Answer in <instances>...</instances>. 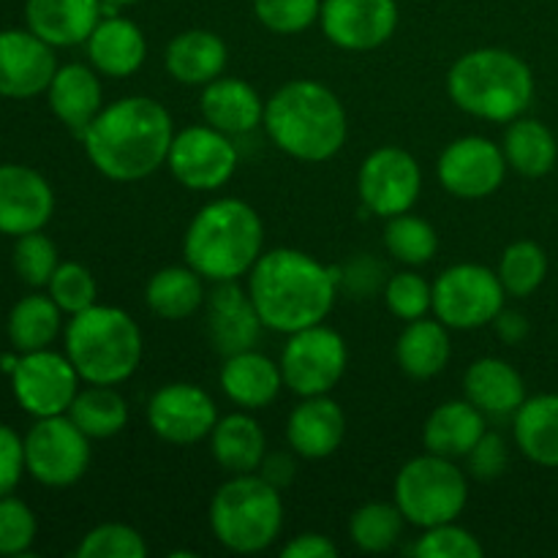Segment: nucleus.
Here are the masks:
<instances>
[{"label":"nucleus","instance_id":"obj_48","mask_svg":"<svg viewBox=\"0 0 558 558\" xmlns=\"http://www.w3.org/2000/svg\"><path fill=\"white\" fill-rule=\"evenodd\" d=\"M385 281V267L374 259V256H357V259L349 262L343 270H338V289H347L354 298H365V294H374L376 289Z\"/></svg>","mask_w":558,"mask_h":558},{"label":"nucleus","instance_id":"obj_38","mask_svg":"<svg viewBox=\"0 0 558 558\" xmlns=\"http://www.w3.org/2000/svg\"><path fill=\"white\" fill-rule=\"evenodd\" d=\"M385 248L392 259L403 262L409 267L428 265L439 251V234L425 218L401 213V216L387 218L385 227Z\"/></svg>","mask_w":558,"mask_h":558},{"label":"nucleus","instance_id":"obj_29","mask_svg":"<svg viewBox=\"0 0 558 558\" xmlns=\"http://www.w3.org/2000/svg\"><path fill=\"white\" fill-rule=\"evenodd\" d=\"M488 430L485 414L472 401H447L428 414L423 428L425 452L445 458H466Z\"/></svg>","mask_w":558,"mask_h":558},{"label":"nucleus","instance_id":"obj_51","mask_svg":"<svg viewBox=\"0 0 558 558\" xmlns=\"http://www.w3.org/2000/svg\"><path fill=\"white\" fill-rule=\"evenodd\" d=\"M294 472H298V466H294V458L289 452H270L259 463V477L278 490H283L292 483Z\"/></svg>","mask_w":558,"mask_h":558},{"label":"nucleus","instance_id":"obj_52","mask_svg":"<svg viewBox=\"0 0 558 558\" xmlns=\"http://www.w3.org/2000/svg\"><path fill=\"white\" fill-rule=\"evenodd\" d=\"M494 327L505 343H521L529 336L526 316L518 314V311H501L494 319Z\"/></svg>","mask_w":558,"mask_h":558},{"label":"nucleus","instance_id":"obj_24","mask_svg":"<svg viewBox=\"0 0 558 558\" xmlns=\"http://www.w3.org/2000/svg\"><path fill=\"white\" fill-rule=\"evenodd\" d=\"M93 69L104 76H131L142 69L147 58V41L140 25L125 16L104 14L96 31L85 41Z\"/></svg>","mask_w":558,"mask_h":558},{"label":"nucleus","instance_id":"obj_25","mask_svg":"<svg viewBox=\"0 0 558 558\" xmlns=\"http://www.w3.org/2000/svg\"><path fill=\"white\" fill-rule=\"evenodd\" d=\"M218 379H221L223 396L238 403L240 409H248V412L270 407L283 385L281 365L272 363L267 354L256 352V349H245V352L223 357Z\"/></svg>","mask_w":558,"mask_h":558},{"label":"nucleus","instance_id":"obj_23","mask_svg":"<svg viewBox=\"0 0 558 558\" xmlns=\"http://www.w3.org/2000/svg\"><path fill=\"white\" fill-rule=\"evenodd\" d=\"M202 118L207 125L229 136L251 134L265 120V101L254 85L238 76H218L205 85L199 98Z\"/></svg>","mask_w":558,"mask_h":558},{"label":"nucleus","instance_id":"obj_21","mask_svg":"<svg viewBox=\"0 0 558 558\" xmlns=\"http://www.w3.org/2000/svg\"><path fill=\"white\" fill-rule=\"evenodd\" d=\"M347 436V414L332 398L311 396L287 420V441L300 458L322 461L341 447Z\"/></svg>","mask_w":558,"mask_h":558},{"label":"nucleus","instance_id":"obj_42","mask_svg":"<svg viewBox=\"0 0 558 558\" xmlns=\"http://www.w3.org/2000/svg\"><path fill=\"white\" fill-rule=\"evenodd\" d=\"M385 303L398 319H423V316H428V311L434 308V287H430L420 272L401 270L396 272V276L387 278Z\"/></svg>","mask_w":558,"mask_h":558},{"label":"nucleus","instance_id":"obj_37","mask_svg":"<svg viewBox=\"0 0 558 558\" xmlns=\"http://www.w3.org/2000/svg\"><path fill=\"white\" fill-rule=\"evenodd\" d=\"M403 512L396 501H368L349 518V537L363 554H387L403 534Z\"/></svg>","mask_w":558,"mask_h":558},{"label":"nucleus","instance_id":"obj_17","mask_svg":"<svg viewBox=\"0 0 558 558\" xmlns=\"http://www.w3.org/2000/svg\"><path fill=\"white\" fill-rule=\"evenodd\" d=\"M319 25L336 47L368 52L392 38L398 27L396 0H322Z\"/></svg>","mask_w":558,"mask_h":558},{"label":"nucleus","instance_id":"obj_19","mask_svg":"<svg viewBox=\"0 0 558 558\" xmlns=\"http://www.w3.org/2000/svg\"><path fill=\"white\" fill-rule=\"evenodd\" d=\"M205 305L207 338L221 357L256 349L265 322H262L251 294L238 281L216 283L205 298Z\"/></svg>","mask_w":558,"mask_h":558},{"label":"nucleus","instance_id":"obj_8","mask_svg":"<svg viewBox=\"0 0 558 558\" xmlns=\"http://www.w3.org/2000/svg\"><path fill=\"white\" fill-rule=\"evenodd\" d=\"M466 501V474L452 458L425 452L403 463L396 477V505L412 526L430 529L458 521Z\"/></svg>","mask_w":558,"mask_h":558},{"label":"nucleus","instance_id":"obj_12","mask_svg":"<svg viewBox=\"0 0 558 558\" xmlns=\"http://www.w3.org/2000/svg\"><path fill=\"white\" fill-rule=\"evenodd\" d=\"M167 167L185 189L216 191L238 172V147L213 125H189L174 134Z\"/></svg>","mask_w":558,"mask_h":558},{"label":"nucleus","instance_id":"obj_33","mask_svg":"<svg viewBox=\"0 0 558 558\" xmlns=\"http://www.w3.org/2000/svg\"><path fill=\"white\" fill-rule=\"evenodd\" d=\"M507 167L515 169L523 178H545L556 167L558 145L554 131L534 118H515L505 131Z\"/></svg>","mask_w":558,"mask_h":558},{"label":"nucleus","instance_id":"obj_3","mask_svg":"<svg viewBox=\"0 0 558 558\" xmlns=\"http://www.w3.org/2000/svg\"><path fill=\"white\" fill-rule=\"evenodd\" d=\"M267 136L298 161H330L347 145V109L336 93L314 80H292L265 101Z\"/></svg>","mask_w":558,"mask_h":558},{"label":"nucleus","instance_id":"obj_26","mask_svg":"<svg viewBox=\"0 0 558 558\" xmlns=\"http://www.w3.org/2000/svg\"><path fill=\"white\" fill-rule=\"evenodd\" d=\"M47 98L54 118L65 129L74 131L80 140L87 131V125L104 109L101 80L96 76V71L82 63H69L54 71L52 82L47 87Z\"/></svg>","mask_w":558,"mask_h":558},{"label":"nucleus","instance_id":"obj_2","mask_svg":"<svg viewBox=\"0 0 558 558\" xmlns=\"http://www.w3.org/2000/svg\"><path fill=\"white\" fill-rule=\"evenodd\" d=\"M248 294L265 327L292 336L327 319L336 305L338 267L298 248L267 251L251 267Z\"/></svg>","mask_w":558,"mask_h":558},{"label":"nucleus","instance_id":"obj_4","mask_svg":"<svg viewBox=\"0 0 558 558\" xmlns=\"http://www.w3.org/2000/svg\"><path fill=\"white\" fill-rule=\"evenodd\" d=\"M265 223L243 199L223 196L191 218L183 238L185 265L213 283L238 281L259 262Z\"/></svg>","mask_w":558,"mask_h":558},{"label":"nucleus","instance_id":"obj_13","mask_svg":"<svg viewBox=\"0 0 558 558\" xmlns=\"http://www.w3.org/2000/svg\"><path fill=\"white\" fill-rule=\"evenodd\" d=\"M357 191L365 210L392 218L409 213L423 191V169L417 158L403 147H376L363 161L357 174Z\"/></svg>","mask_w":558,"mask_h":558},{"label":"nucleus","instance_id":"obj_15","mask_svg":"<svg viewBox=\"0 0 558 558\" xmlns=\"http://www.w3.org/2000/svg\"><path fill=\"white\" fill-rule=\"evenodd\" d=\"M436 174L447 194L458 199H485L505 183V150L488 136H461L441 150Z\"/></svg>","mask_w":558,"mask_h":558},{"label":"nucleus","instance_id":"obj_20","mask_svg":"<svg viewBox=\"0 0 558 558\" xmlns=\"http://www.w3.org/2000/svg\"><path fill=\"white\" fill-rule=\"evenodd\" d=\"M52 49L33 31L0 33V96L33 98L47 90L58 71Z\"/></svg>","mask_w":558,"mask_h":558},{"label":"nucleus","instance_id":"obj_49","mask_svg":"<svg viewBox=\"0 0 558 558\" xmlns=\"http://www.w3.org/2000/svg\"><path fill=\"white\" fill-rule=\"evenodd\" d=\"M25 469V439L9 425H0V496H9L20 483Z\"/></svg>","mask_w":558,"mask_h":558},{"label":"nucleus","instance_id":"obj_7","mask_svg":"<svg viewBox=\"0 0 558 558\" xmlns=\"http://www.w3.org/2000/svg\"><path fill=\"white\" fill-rule=\"evenodd\" d=\"M210 529L232 554H262L281 537V490L259 474H232L213 496Z\"/></svg>","mask_w":558,"mask_h":558},{"label":"nucleus","instance_id":"obj_10","mask_svg":"<svg viewBox=\"0 0 558 558\" xmlns=\"http://www.w3.org/2000/svg\"><path fill=\"white\" fill-rule=\"evenodd\" d=\"M349 352L341 332L325 322L289 336L281 352L283 385L300 398L327 396L347 374Z\"/></svg>","mask_w":558,"mask_h":558},{"label":"nucleus","instance_id":"obj_53","mask_svg":"<svg viewBox=\"0 0 558 558\" xmlns=\"http://www.w3.org/2000/svg\"><path fill=\"white\" fill-rule=\"evenodd\" d=\"M104 3V14H118V9H123V5H134L140 3V0H101Z\"/></svg>","mask_w":558,"mask_h":558},{"label":"nucleus","instance_id":"obj_1","mask_svg":"<svg viewBox=\"0 0 558 558\" xmlns=\"http://www.w3.org/2000/svg\"><path fill=\"white\" fill-rule=\"evenodd\" d=\"M174 123L161 101L125 96L107 104L82 134L93 167L118 183H136L167 163Z\"/></svg>","mask_w":558,"mask_h":558},{"label":"nucleus","instance_id":"obj_35","mask_svg":"<svg viewBox=\"0 0 558 558\" xmlns=\"http://www.w3.org/2000/svg\"><path fill=\"white\" fill-rule=\"evenodd\" d=\"M65 414L87 439H112L129 423V403L112 385H90L76 392Z\"/></svg>","mask_w":558,"mask_h":558},{"label":"nucleus","instance_id":"obj_27","mask_svg":"<svg viewBox=\"0 0 558 558\" xmlns=\"http://www.w3.org/2000/svg\"><path fill=\"white\" fill-rule=\"evenodd\" d=\"M463 392L488 417H510L526 401V381L507 360H474L463 374Z\"/></svg>","mask_w":558,"mask_h":558},{"label":"nucleus","instance_id":"obj_46","mask_svg":"<svg viewBox=\"0 0 558 558\" xmlns=\"http://www.w3.org/2000/svg\"><path fill=\"white\" fill-rule=\"evenodd\" d=\"M36 539V515L25 501L0 496V556H22Z\"/></svg>","mask_w":558,"mask_h":558},{"label":"nucleus","instance_id":"obj_22","mask_svg":"<svg viewBox=\"0 0 558 558\" xmlns=\"http://www.w3.org/2000/svg\"><path fill=\"white\" fill-rule=\"evenodd\" d=\"M104 16L101 0H27V31L52 47H76L90 38Z\"/></svg>","mask_w":558,"mask_h":558},{"label":"nucleus","instance_id":"obj_5","mask_svg":"<svg viewBox=\"0 0 558 558\" xmlns=\"http://www.w3.org/2000/svg\"><path fill=\"white\" fill-rule=\"evenodd\" d=\"M447 93L466 114L512 123L534 98V74L510 49L483 47L461 54L447 74Z\"/></svg>","mask_w":558,"mask_h":558},{"label":"nucleus","instance_id":"obj_9","mask_svg":"<svg viewBox=\"0 0 558 558\" xmlns=\"http://www.w3.org/2000/svg\"><path fill=\"white\" fill-rule=\"evenodd\" d=\"M505 287L499 272L485 265L447 267L434 283V314L452 330H477L494 325L496 316L505 311Z\"/></svg>","mask_w":558,"mask_h":558},{"label":"nucleus","instance_id":"obj_30","mask_svg":"<svg viewBox=\"0 0 558 558\" xmlns=\"http://www.w3.org/2000/svg\"><path fill=\"white\" fill-rule=\"evenodd\" d=\"M210 452L223 472L254 474L267 456L265 430L243 412L218 417L216 428L210 430Z\"/></svg>","mask_w":558,"mask_h":558},{"label":"nucleus","instance_id":"obj_31","mask_svg":"<svg viewBox=\"0 0 558 558\" xmlns=\"http://www.w3.org/2000/svg\"><path fill=\"white\" fill-rule=\"evenodd\" d=\"M452 354L447 325L439 319L407 322L401 338L396 343V357L409 379H434L447 368Z\"/></svg>","mask_w":558,"mask_h":558},{"label":"nucleus","instance_id":"obj_11","mask_svg":"<svg viewBox=\"0 0 558 558\" xmlns=\"http://www.w3.org/2000/svg\"><path fill=\"white\" fill-rule=\"evenodd\" d=\"M90 466V439L69 414L41 417L25 436V469L49 488L80 483Z\"/></svg>","mask_w":558,"mask_h":558},{"label":"nucleus","instance_id":"obj_32","mask_svg":"<svg viewBox=\"0 0 558 558\" xmlns=\"http://www.w3.org/2000/svg\"><path fill=\"white\" fill-rule=\"evenodd\" d=\"M512 434L529 461L558 469V392L526 398L512 414Z\"/></svg>","mask_w":558,"mask_h":558},{"label":"nucleus","instance_id":"obj_34","mask_svg":"<svg viewBox=\"0 0 558 558\" xmlns=\"http://www.w3.org/2000/svg\"><path fill=\"white\" fill-rule=\"evenodd\" d=\"M205 298L207 294L205 287H202V276L189 265L163 267L145 287L147 308L169 322L189 319L191 314L202 308Z\"/></svg>","mask_w":558,"mask_h":558},{"label":"nucleus","instance_id":"obj_40","mask_svg":"<svg viewBox=\"0 0 558 558\" xmlns=\"http://www.w3.org/2000/svg\"><path fill=\"white\" fill-rule=\"evenodd\" d=\"M147 545L136 529L125 523H101L82 537L76 558H145Z\"/></svg>","mask_w":558,"mask_h":558},{"label":"nucleus","instance_id":"obj_16","mask_svg":"<svg viewBox=\"0 0 558 558\" xmlns=\"http://www.w3.org/2000/svg\"><path fill=\"white\" fill-rule=\"evenodd\" d=\"M147 423L153 434L169 445H196L216 428L218 409L202 387L172 381L153 392L147 403Z\"/></svg>","mask_w":558,"mask_h":558},{"label":"nucleus","instance_id":"obj_47","mask_svg":"<svg viewBox=\"0 0 558 558\" xmlns=\"http://www.w3.org/2000/svg\"><path fill=\"white\" fill-rule=\"evenodd\" d=\"M469 472L477 480H496L507 472V463H510V450H507L505 436L496 434V430H485L483 439L472 447V452L466 456Z\"/></svg>","mask_w":558,"mask_h":558},{"label":"nucleus","instance_id":"obj_43","mask_svg":"<svg viewBox=\"0 0 558 558\" xmlns=\"http://www.w3.org/2000/svg\"><path fill=\"white\" fill-rule=\"evenodd\" d=\"M58 265V248H54V243L47 234L27 232L16 238L14 270L27 287H47Z\"/></svg>","mask_w":558,"mask_h":558},{"label":"nucleus","instance_id":"obj_39","mask_svg":"<svg viewBox=\"0 0 558 558\" xmlns=\"http://www.w3.org/2000/svg\"><path fill=\"white\" fill-rule=\"evenodd\" d=\"M496 272H499V281L507 294L529 298L543 287L545 276H548V256H545L543 245H537L534 240H518V243L507 245Z\"/></svg>","mask_w":558,"mask_h":558},{"label":"nucleus","instance_id":"obj_45","mask_svg":"<svg viewBox=\"0 0 558 558\" xmlns=\"http://www.w3.org/2000/svg\"><path fill=\"white\" fill-rule=\"evenodd\" d=\"M412 554L417 558H483L485 550L472 532L452 521L423 529V537L414 543Z\"/></svg>","mask_w":558,"mask_h":558},{"label":"nucleus","instance_id":"obj_18","mask_svg":"<svg viewBox=\"0 0 558 558\" xmlns=\"http://www.w3.org/2000/svg\"><path fill=\"white\" fill-rule=\"evenodd\" d=\"M54 213L52 185L36 169L0 163V232L22 238L41 232Z\"/></svg>","mask_w":558,"mask_h":558},{"label":"nucleus","instance_id":"obj_44","mask_svg":"<svg viewBox=\"0 0 558 558\" xmlns=\"http://www.w3.org/2000/svg\"><path fill=\"white\" fill-rule=\"evenodd\" d=\"M254 14L267 31L294 36L319 22L322 0H254Z\"/></svg>","mask_w":558,"mask_h":558},{"label":"nucleus","instance_id":"obj_41","mask_svg":"<svg viewBox=\"0 0 558 558\" xmlns=\"http://www.w3.org/2000/svg\"><path fill=\"white\" fill-rule=\"evenodd\" d=\"M49 298L60 305L63 314H80V311L96 305V278L80 262H60L54 276L49 278Z\"/></svg>","mask_w":558,"mask_h":558},{"label":"nucleus","instance_id":"obj_50","mask_svg":"<svg viewBox=\"0 0 558 558\" xmlns=\"http://www.w3.org/2000/svg\"><path fill=\"white\" fill-rule=\"evenodd\" d=\"M281 556L283 558H336L338 545L332 543L330 537H325V534L308 532L289 539V543L281 548Z\"/></svg>","mask_w":558,"mask_h":558},{"label":"nucleus","instance_id":"obj_14","mask_svg":"<svg viewBox=\"0 0 558 558\" xmlns=\"http://www.w3.org/2000/svg\"><path fill=\"white\" fill-rule=\"evenodd\" d=\"M80 379L69 354L49 352H25L11 374L14 398L27 414L36 420L65 414L80 392Z\"/></svg>","mask_w":558,"mask_h":558},{"label":"nucleus","instance_id":"obj_28","mask_svg":"<svg viewBox=\"0 0 558 558\" xmlns=\"http://www.w3.org/2000/svg\"><path fill=\"white\" fill-rule=\"evenodd\" d=\"M227 44L213 31H183L167 44L163 65L169 76L180 85L205 87L223 74L227 69Z\"/></svg>","mask_w":558,"mask_h":558},{"label":"nucleus","instance_id":"obj_36","mask_svg":"<svg viewBox=\"0 0 558 558\" xmlns=\"http://www.w3.org/2000/svg\"><path fill=\"white\" fill-rule=\"evenodd\" d=\"M60 305L49 294H27L11 308L9 338L16 352H38L49 349V343L60 332Z\"/></svg>","mask_w":558,"mask_h":558},{"label":"nucleus","instance_id":"obj_6","mask_svg":"<svg viewBox=\"0 0 558 558\" xmlns=\"http://www.w3.org/2000/svg\"><path fill=\"white\" fill-rule=\"evenodd\" d=\"M65 354L87 385H120L142 363V330L123 308L90 305L71 316Z\"/></svg>","mask_w":558,"mask_h":558}]
</instances>
